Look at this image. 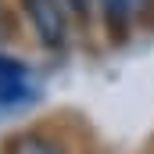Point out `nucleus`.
I'll use <instances>...</instances> for the list:
<instances>
[{
  "label": "nucleus",
  "instance_id": "f257e3e1",
  "mask_svg": "<svg viewBox=\"0 0 154 154\" xmlns=\"http://www.w3.org/2000/svg\"><path fill=\"white\" fill-rule=\"evenodd\" d=\"M22 7H25L29 22L36 29L39 43L50 47V50H61L65 39H68V18H65L61 0H22Z\"/></svg>",
  "mask_w": 154,
  "mask_h": 154
},
{
  "label": "nucleus",
  "instance_id": "f03ea898",
  "mask_svg": "<svg viewBox=\"0 0 154 154\" xmlns=\"http://www.w3.org/2000/svg\"><path fill=\"white\" fill-rule=\"evenodd\" d=\"M4 154H65V147L54 136H47V133L25 129V133H14L4 143Z\"/></svg>",
  "mask_w": 154,
  "mask_h": 154
},
{
  "label": "nucleus",
  "instance_id": "20e7f679",
  "mask_svg": "<svg viewBox=\"0 0 154 154\" xmlns=\"http://www.w3.org/2000/svg\"><path fill=\"white\" fill-rule=\"evenodd\" d=\"M65 7H68L75 18H82V22H86V18H90V7H93V0H65Z\"/></svg>",
  "mask_w": 154,
  "mask_h": 154
},
{
  "label": "nucleus",
  "instance_id": "7ed1b4c3",
  "mask_svg": "<svg viewBox=\"0 0 154 154\" xmlns=\"http://www.w3.org/2000/svg\"><path fill=\"white\" fill-rule=\"evenodd\" d=\"M100 7H104V25H108V32L115 43L129 36V22H133V7H136V0H100Z\"/></svg>",
  "mask_w": 154,
  "mask_h": 154
}]
</instances>
